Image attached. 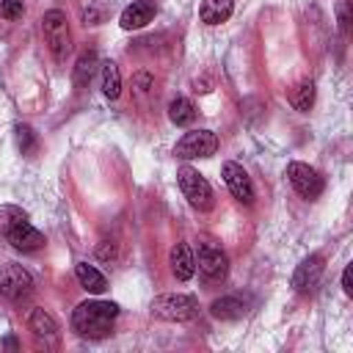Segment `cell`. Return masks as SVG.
Here are the masks:
<instances>
[{
    "instance_id": "6da1fadb",
    "label": "cell",
    "mask_w": 353,
    "mask_h": 353,
    "mask_svg": "<svg viewBox=\"0 0 353 353\" xmlns=\"http://www.w3.org/2000/svg\"><path fill=\"white\" fill-rule=\"evenodd\" d=\"M116 317H119V303H113V301H83L72 312V328L80 336L102 339V336L110 334Z\"/></svg>"
},
{
    "instance_id": "7a4b0ae2",
    "label": "cell",
    "mask_w": 353,
    "mask_h": 353,
    "mask_svg": "<svg viewBox=\"0 0 353 353\" xmlns=\"http://www.w3.org/2000/svg\"><path fill=\"white\" fill-rule=\"evenodd\" d=\"M41 30H44V41H47L52 58L66 61V55L72 52V30H69L66 14L61 8H50L41 17Z\"/></svg>"
},
{
    "instance_id": "3957f363",
    "label": "cell",
    "mask_w": 353,
    "mask_h": 353,
    "mask_svg": "<svg viewBox=\"0 0 353 353\" xmlns=\"http://www.w3.org/2000/svg\"><path fill=\"white\" fill-rule=\"evenodd\" d=\"M199 314V301L185 292H168L157 295L152 301V317L157 320H171V323H185Z\"/></svg>"
},
{
    "instance_id": "277c9868",
    "label": "cell",
    "mask_w": 353,
    "mask_h": 353,
    "mask_svg": "<svg viewBox=\"0 0 353 353\" xmlns=\"http://www.w3.org/2000/svg\"><path fill=\"white\" fill-rule=\"evenodd\" d=\"M176 182H179V190L185 193V199L190 201V207H196V210H201V212L212 210V204H215L212 188H210V182H207L196 168L182 165V168L176 171Z\"/></svg>"
},
{
    "instance_id": "5b68a950",
    "label": "cell",
    "mask_w": 353,
    "mask_h": 353,
    "mask_svg": "<svg viewBox=\"0 0 353 353\" xmlns=\"http://www.w3.org/2000/svg\"><path fill=\"white\" fill-rule=\"evenodd\" d=\"M218 152V135L212 130H190L185 132L176 146H174V154L182 157V160H193V157H210Z\"/></svg>"
},
{
    "instance_id": "8992f818",
    "label": "cell",
    "mask_w": 353,
    "mask_h": 353,
    "mask_svg": "<svg viewBox=\"0 0 353 353\" xmlns=\"http://www.w3.org/2000/svg\"><path fill=\"white\" fill-rule=\"evenodd\" d=\"M33 292V276L22 265H6L0 268V295L8 301H25Z\"/></svg>"
},
{
    "instance_id": "52a82bcc",
    "label": "cell",
    "mask_w": 353,
    "mask_h": 353,
    "mask_svg": "<svg viewBox=\"0 0 353 353\" xmlns=\"http://www.w3.org/2000/svg\"><path fill=\"white\" fill-rule=\"evenodd\" d=\"M287 179L298 190V196H303V199H317L323 193V188H325L323 176L306 163H290L287 165Z\"/></svg>"
},
{
    "instance_id": "ba28073f",
    "label": "cell",
    "mask_w": 353,
    "mask_h": 353,
    "mask_svg": "<svg viewBox=\"0 0 353 353\" xmlns=\"http://www.w3.org/2000/svg\"><path fill=\"white\" fill-rule=\"evenodd\" d=\"M226 268H229V259H226V254L215 243H199V273L207 281L223 279Z\"/></svg>"
},
{
    "instance_id": "9c48e42d",
    "label": "cell",
    "mask_w": 353,
    "mask_h": 353,
    "mask_svg": "<svg viewBox=\"0 0 353 353\" xmlns=\"http://www.w3.org/2000/svg\"><path fill=\"white\" fill-rule=\"evenodd\" d=\"M221 176H223L226 188L232 190V196H234L237 201H243V204H251V201H254V185H251V176L245 174V168H243L240 163H232V160L223 163Z\"/></svg>"
},
{
    "instance_id": "30bf717a",
    "label": "cell",
    "mask_w": 353,
    "mask_h": 353,
    "mask_svg": "<svg viewBox=\"0 0 353 353\" xmlns=\"http://www.w3.org/2000/svg\"><path fill=\"white\" fill-rule=\"evenodd\" d=\"M323 270H325L323 256H320V254H312L309 259H303V262L295 268V273H292V287H295L298 292H312V290L320 284Z\"/></svg>"
},
{
    "instance_id": "8fae6325",
    "label": "cell",
    "mask_w": 353,
    "mask_h": 353,
    "mask_svg": "<svg viewBox=\"0 0 353 353\" xmlns=\"http://www.w3.org/2000/svg\"><path fill=\"white\" fill-rule=\"evenodd\" d=\"M154 14H157L154 3H149V0H132V3H130V6L121 11L119 25H121L124 30H138V28L149 25Z\"/></svg>"
},
{
    "instance_id": "7c38bea8",
    "label": "cell",
    "mask_w": 353,
    "mask_h": 353,
    "mask_svg": "<svg viewBox=\"0 0 353 353\" xmlns=\"http://www.w3.org/2000/svg\"><path fill=\"white\" fill-rule=\"evenodd\" d=\"M6 240H8L17 251H39V248L44 245V234H41L36 226H30L28 221L17 223V226L6 234Z\"/></svg>"
},
{
    "instance_id": "4fadbf2b",
    "label": "cell",
    "mask_w": 353,
    "mask_h": 353,
    "mask_svg": "<svg viewBox=\"0 0 353 353\" xmlns=\"http://www.w3.org/2000/svg\"><path fill=\"white\" fill-rule=\"evenodd\" d=\"M168 265H171V273L179 279V281H188L193 273H196V259H193V251L188 248V243H176L168 254Z\"/></svg>"
},
{
    "instance_id": "5bb4252c",
    "label": "cell",
    "mask_w": 353,
    "mask_h": 353,
    "mask_svg": "<svg viewBox=\"0 0 353 353\" xmlns=\"http://www.w3.org/2000/svg\"><path fill=\"white\" fill-rule=\"evenodd\" d=\"M74 276H77L80 287H83L85 292H91V295H99V292L108 290V279H105L94 265H88V262H77V265H74Z\"/></svg>"
},
{
    "instance_id": "9a60e30c",
    "label": "cell",
    "mask_w": 353,
    "mask_h": 353,
    "mask_svg": "<svg viewBox=\"0 0 353 353\" xmlns=\"http://www.w3.org/2000/svg\"><path fill=\"white\" fill-rule=\"evenodd\" d=\"M232 11H234V3L232 0H201L199 17L207 25H221V22H226L232 17Z\"/></svg>"
},
{
    "instance_id": "2e32d148",
    "label": "cell",
    "mask_w": 353,
    "mask_h": 353,
    "mask_svg": "<svg viewBox=\"0 0 353 353\" xmlns=\"http://www.w3.org/2000/svg\"><path fill=\"white\" fill-rule=\"evenodd\" d=\"M210 312H212L215 320H237V317L245 314V303L240 298H234V295H226V298L212 301Z\"/></svg>"
},
{
    "instance_id": "e0dca14e",
    "label": "cell",
    "mask_w": 353,
    "mask_h": 353,
    "mask_svg": "<svg viewBox=\"0 0 353 353\" xmlns=\"http://www.w3.org/2000/svg\"><path fill=\"white\" fill-rule=\"evenodd\" d=\"M28 325H30V331H33L39 339H55V334H58V323H55L52 314H47L44 309H33Z\"/></svg>"
},
{
    "instance_id": "ac0fdd59",
    "label": "cell",
    "mask_w": 353,
    "mask_h": 353,
    "mask_svg": "<svg viewBox=\"0 0 353 353\" xmlns=\"http://www.w3.org/2000/svg\"><path fill=\"white\" fill-rule=\"evenodd\" d=\"M168 119H171L176 127H188V124L196 119V108H193V102L185 99V97L171 99V105H168Z\"/></svg>"
},
{
    "instance_id": "d6986e66",
    "label": "cell",
    "mask_w": 353,
    "mask_h": 353,
    "mask_svg": "<svg viewBox=\"0 0 353 353\" xmlns=\"http://www.w3.org/2000/svg\"><path fill=\"white\" fill-rule=\"evenodd\" d=\"M102 94L108 99H116L121 94V72L113 61H105L102 63Z\"/></svg>"
},
{
    "instance_id": "ffe728a7",
    "label": "cell",
    "mask_w": 353,
    "mask_h": 353,
    "mask_svg": "<svg viewBox=\"0 0 353 353\" xmlns=\"http://www.w3.org/2000/svg\"><path fill=\"white\" fill-rule=\"evenodd\" d=\"M94 66H97V52L94 50H85L80 58H77V66H74V85L77 88H85L94 77Z\"/></svg>"
},
{
    "instance_id": "44dd1931",
    "label": "cell",
    "mask_w": 353,
    "mask_h": 353,
    "mask_svg": "<svg viewBox=\"0 0 353 353\" xmlns=\"http://www.w3.org/2000/svg\"><path fill=\"white\" fill-rule=\"evenodd\" d=\"M28 221V212L22 207H14V204H0V234L6 237L17 223Z\"/></svg>"
},
{
    "instance_id": "7402d4cb",
    "label": "cell",
    "mask_w": 353,
    "mask_h": 353,
    "mask_svg": "<svg viewBox=\"0 0 353 353\" xmlns=\"http://www.w3.org/2000/svg\"><path fill=\"white\" fill-rule=\"evenodd\" d=\"M292 105L301 110V113H306L309 108H312V102H314V83H301L295 91H292Z\"/></svg>"
},
{
    "instance_id": "603a6c76",
    "label": "cell",
    "mask_w": 353,
    "mask_h": 353,
    "mask_svg": "<svg viewBox=\"0 0 353 353\" xmlns=\"http://www.w3.org/2000/svg\"><path fill=\"white\" fill-rule=\"evenodd\" d=\"M17 146H19L22 154H30L36 149V135L28 124H17Z\"/></svg>"
},
{
    "instance_id": "cb8c5ba5",
    "label": "cell",
    "mask_w": 353,
    "mask_h": 353,
    "mask_svg": "<svg viewBox=\"0 0 353 353\" xmlns=\"http://www.w3.org/2000/svg\"><path fill=\"white\" fill-rule=\"evenodd\" d=\"M25 11L22 0H0V17L3 19H19Z\"/></svg>"
},
{
    "instance_id": "d4e9b609",
    "label": "cell",
    "mask_w": 353,
    "mask_h": 353,
    "mask_svg": "<svg viewBox=\"0 0 353 353\" xmlns=\"http://www.w3.org/2000/svg\"><path fill=\"white\" fill-rule=\"evenodd\" d=\"M152 85H154V80H152V74H146V72H138L135 74V94H149L152 91Z\"/></svg>"
},
{
    "instance_id": "484cf974",
    "label": "cell",
    "mask_w": 353,
    "mask_h": 353,
    "mask_svg": "<svg viewBox=\"0 0 353 353\" xmlns=\"http://www.w3.org/2000/svg\"><path fill=\"white\" fill-rule=\"evenodd\" d=\"M342 290H345V295H353V281H350V265L345 268V273H342Z\"/></svg>"
},
{
    "instance_id": "4316f807",
    "label": "cell",
    "mask_w": 353,
    "mask_h": 353,
    "mask_svg": "<svg viewBox=\"0 0 353 353\" xmlns=\"http://www.w3.org/2000/svg\"><path fill=\"white\" fill-rule=\"evenodd\" d=\"M97 254H99V259H113V245L105 240V243L97 248Z\"/></svg>"
}]
</instances>
